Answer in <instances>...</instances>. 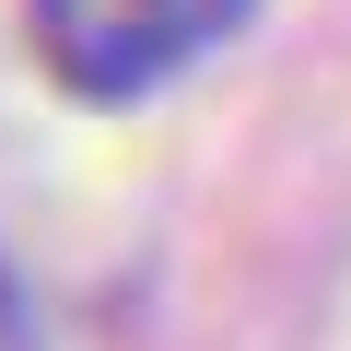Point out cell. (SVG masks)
<instances>
[{
  "instance_id": "2",
  "label": "cell",
  "mask_w": 351,
  "mask_h": 351,
  "mask_svg": "<svg viewBox=\"0 0 351 351\" xmlns=\"http://www.w3.org/2000/svg\"><path fill=\"white\" fill-rule=\"evenodd\" d=\"M0 351H47V339H36V304H24V281H12V258H0Z\"/></svg>"
},
{
  "instance_id": "1",
  "label": "cell",
  "mask_w": 351,
  "mask_h": 351,
  "mask_svg": "<svg viewBox=\"0 0 351 351\" xmlns=\"http://www.w3.org/2000/svg\"><path fill=\"white\" fill-rule=\"evenodd\" d=\"M246 24V0H36V47L71 94H152Z\"/></svg>"
}]
</instances>
